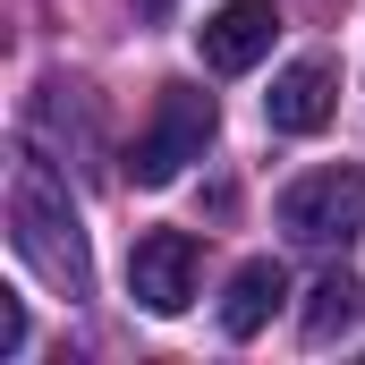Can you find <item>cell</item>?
<instances>
[{
    "label": "cell",
    "instance_id": "cell-4",
    "mask_svg": "<svg viewBox=\"0 0 365 365\" xmlns=\"http://www.w3.org/2000/svg\"><path fill=\"white\" fill-rule=\"evenodd\" d=\"M195 280H204V247L187 230H145L128 247V297L145 314H187L195 306Z\"/></svg>",
    "mask_w": 365,
    "mask_h": 365
},
{
    "label": "cell",
    "instance_id": "cell-5",
    "mask_svg": "<svg viewBox=\"0 0 365 365\" xmlns=\"http://www.w3.org/2000/svg\"><path fill=\"white\" fill-rule=\"evenodd\" d=\"M272 34H280V9H272V0H221V9L195 26V51H204L212 77H247V68L272 51Z\"/></svg>",
    "mask_w": 365,
    "mask_h": 365
},
{
    "label": "cell",
    "instance_id": "cell-9",
    "mask_svg": "<svg viewBox=\"0 0 365 365\" xmlns=\"http://www.w3.org/2000/svg\"><path fill=\"white\" fill-rule=\"evenodd\" d=\"M0 349H9V357H17V349H26V306H17V297H9V306H0Z\"/></svg>",
    "mask_w": 365,
    "mask_h": 365
},
{
    "label": "cell",
    "instance_id": "cell-8",
    "mask_svg": "<svg viewBox=\"0 0 365 365\" xmlns=\"http://www.w3.org/2000/svg\"><path fill=\"white\" fill-rule=\"evenodd\" d=\"M297 323H306L314 349H323V340H349V331L365 323V280L357 272H323L314 289H306V314H297Z\"/></svg>",
    "mask_w": 365,
    "mask_h": 365
},
{
    "label": "cell",
    "instance_id": "cell-3",
    "mask_svg": "<svg viewBox=\"0 0 365 365\" xmlns=\"http://www.w3.org/2000/svg\"><path fill=\"white\" fill-rule=\"evenodd\" d=\"M280 230L297 247H349L365 230V170L331 162V170H306V179L280 187Z\"/></svg>",
    "mask_w": 365,
    "mask_h": 365
},
{
    "label": "cell",
    "instance_id": "cell-6",
    "mask_svg": "<svg viewBox=\"0 0 365 365\" xmlns=\"http://www.w3.org/2000/svg\"><path fill=\"white\" fill-rule=\"evenodd\" d=\"M331 93H340V68L331 60H289L264 93V119H272V136H314L323 119H331Z\"/></svg>",
    "mask_w": 365,
    "mask_h": 365
},
{
    "label": "cell",
    "instance_id": "cell-7",
    "mask_svg": "<svg viewBox=\"0 0 365 365\" xmlns=\"http://www.w3.org/2000/svg\"><path fill=\"white\" fill-rule=\"evenodd\" d=\"M280 297H289V272H280L272 255L238 264V272H230V297H221V331H230V340H255V331L272 323Z\"/></svg>",
    "mask_w": 365,
    "mask_h": 365
},
{
    "label": "cell",
    "instance_id": "cell-1",
    "mask_svg": "<svg viewBox=\"0 0 365 365\" xmlns=\"http://www.w3.org/2000/svg\"><path fill=\"white\" fill-rule=\"evenodd\" d=\"M9 238H17V255L51 280L60 297H86L93 289V255H86V230H77V204H68V179H60L43 153H17V179H9Z\"/></svg>",
    "mask_w": 365,
    "mask_h": 365
},
{
    "label": "cell",
    "instance_id": "cell-2",
    "mask_svg": "<svg viewBox=\"0 0 365 365\" xmlns=\"http://www.w3.org/2000/svg\"><path fill=\"white\" fill-rule=\"evenodd\" d=\"M212 128H221V110H212L204 86H162L145 136H136V153H128V179H136V187H170L187 162H204Z\"/></svg>",
    "mask_w": 365,
    "mask_h": 365
}]
</instances>
